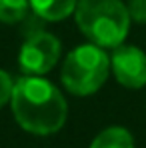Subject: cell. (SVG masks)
I'll list each match as a JSON object with an SVG mask.
<instances>
[{
	"instance_id": "cell-1",
	"label": "cell",
	"mask_w": 146,
	"mask_h": 148,
	"mask_svg": "<svg viewBox=\"0 0 146 148\" xmlns=\"http://www.w3.org/2000/svg\"><path fill=\"white\" fill-rule=\"evenodd\" d=\"M10 106L18 126L38 136L58 132L68 116L66 98L42 76L24 74L14 80Z\"/></svg>"
},
{
	"instance_id": "cell-2",
	"label": "cell",
	"mask_w": 146,
	"mask_h": 148,
	"mask_svg": "<svg viewBox=\"0 0 146 148\" xmlns=\"http://www.w3.org/2000/svg\"><path fill=\"white\" fill-rule=\"evenodd\" d=\"M74 20L80 32L100 48H116L130 30L128 6L122 0H78Z\"/></svg>"
},
{
	"instance_id": "cell-3",
	"label": "cell",
	"mask_w": 146,
	"mask_h": 148,
	"mask_svg": "<svg viewBox=\"0 0 146 148\" xmlns=\"http://www.w3.org/2000/svg\"><path fill=\"white\" fill-rule=\"evenodd\" d=\"M110 74V56L96 44H80L72 48L60 70L64 88L74 96H90L98 92Z\"/></svg>"
},
{
	"instance_id": "cell-4",
	"label": "cell",
	"mask_w": 146,
	"mask_h": 148,
	"mask_svg": "<svg viewBox=\"0 0 146 148\" xmlns=\"http://www.w3.org/2000/svg\"><path fill=\"white\" fill-rule=\"evenodd\" d=\"M60 40L46 30H38L30 34L22 42L18 52L20 70L30 76H44L60 60Z\"/></svg>"
},
{
	"instance_id": "cell-5",
	"label": "cell",
	"mask_w": 146,
	"mask_h": 148,
	"mask_svg": "<svg viewBox=\"0 0 146 148\" xmlns=\"http://www.w3.org/2000/svg\"><path fill=\"white\" fill-rule=\"evenodd\" d=\"M110 72L124 88L138 90L146 86V54L138 46L120 44L110 56Z\"/></svg>"
},
{
	"instance_id": "cell-6",
	"label": "cell",
	"mask_w": 146,
	"mask_h": 148,
	"mask_svg": "<svg viewBox=\"0 0 146 148\" xmlns=\"http://www.w3.org/2000/svg\"><path fill=\"white\" fill-rule=\"evenodd\" d=\"M36 16L48 22H60L74 14L78 0H28Z\"/></svg>"
},
{
	"instance_id": "cell-7",
	"label": "cell",
	"mask_w": 146,
	"mask_h": 148,
	"mask_svg": "<svg viewBox=\"0 0 146 148\" xmlns=\"http://www.w3.org/2000/svg\"><path fill=\"white\" fill-rule=\"evenodd\" d=\"M90 148H134V138L126 128L110 126V128H104L92 140Z\"/></svg>"
},
{
	"instance_id": "cell-8",
	"label": "cell",
	"mask_w": 146,
	"mask_h": 148,
	"mask_svg": "<svg viewBox=\"0 0 146 148\" xmlns=\"http://www.w3.org/2000/svg\"><path fill=\"white\" fill-rule=\"evenodd\" d=\"M28 0H0V22L2 24H18L28 14Z\"/></svg>"
},
{
	"instance_id": "cell-9",
	"label": "cell",
	"mask_w": 146,
	"mask_h": 148,
	"mask_svg": "<svg viewBox=\"0 0 146 148\" xmlns=\"http://www.w3.org/2000/svg\"><path fill=\"white\" fill-rule=\"evenodd\" d=\"M12 90H14V80H12V76L8 72H4V70H0V108H2L6 102H10Z\"/></svg>"
},
{
	"instance_id": "cell-10",
	"label": "cell",
	"mask_w": 146,
	"mask_h": 148,
	"mask_svg": "<svg viewBox=\"0 0 146 148\" xmlns=\"http://www.w3.org/2000/svg\"><path fill=\"white\" fill-rule=\"evenodd\" d=\"M126 6H128L130 20L138 24H146V0H128Z\"/></svg>"
}]
</instances>
